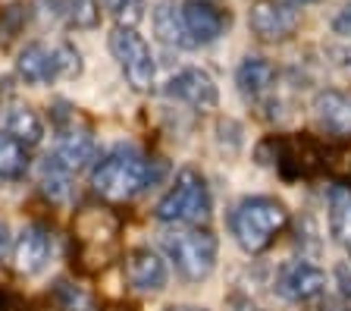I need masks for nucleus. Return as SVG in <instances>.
<instances>
[{
	"instance_id": "nucleus-1",
	"label": "nucleus",
	"mask_w": 351,
	"mask_h": 311,
	"mask_svg": "<svg viewBox=\"0 0 351 311\" xmlns=\"http://www.w3.org/2000/svg\"><path fill=\"white\" fill-rule=\"evenodd\" d=\"M160 161L141 154L132 145L107 151L91 167V189L107 201H132L160 179Z\"/></svg>"
},
{
	"instance_id": "nucleus-2",
	"label": "nucleus",
	"mask_w": 351,
	"mask_h": 311,
	"mask_svg": "<svg viewBox=\"0 0 351 311\" xmlns=\"http://www.w3.org/2000/svg\"><path fill=\"white\" fill-rule=\"evenodd\" d=\"M210 214V189H207L204 173H197L195 167H182L176 173L173 185L154 205V220L167 227H207Z\"/></svg>"
},
{
	"instance_id": "nucleus-3",
	"label": "nucleus",
	"mask_w": 351,
	"mask_h": 311,
	"mask_svg": "<svg viewBox=\"0 0 351 311\" xmlns=\"http://www.w3.org/2000/svg\"><path fill=\"white\" fill-rule=\"evenodd\" d=\"M289 223V207L273 195H248L235 205L232 217H229V230H232L235 242L248 255L263 252Z\"/></svg>"
},
{
	"instance_id": "nucleus-4",
	"label": "nucleus",
	"mask_w": 351,
	"mask_h": 311,
	"mask_svg": "<svg viewBox=\"0 0 351 311\" xmlns=\"http://www.w3.org/2000/svg\"><path fill=\"white\" fill-rule=\"evenodd\" d=\"M160 245L167 261H173L176 274L189 283H204L219 258V239L207 227H179L167 233Z\"/></svg>"
},
{
	"instance_id": "nucleus-5",
	"label": "nucleus",
	"mask_w": 351,
	"mask_h": 311,
	"mask_svg": "<svg viewBox=\"0 0 351 311\" xmlns=\"http://www.w3.org/2000/svg\"><path fill=\"white\" fill-rule=\"evenodd\" d=\"M107 45H110L113 60H117L119 73L132 85V91H151L154 79H157V63H154V54L145 38L138 35V29L117 25V29L110 32Z\"/></svg>"
},
{
	"instance_id": "nucleus-6",
	"label": "nucleus",
	"mask_w": 351,
	"mask_h": 311,
	"mask_svg": "<svg viewBox=\"0 0 351 311\" xmlns=\"http://www.w3.org/2000/svg\"><path fill=\"white\" fill-rule=\"evenodd\" d=\"M301 25V10L289 0H254L248 10V29L257 41L276 45L292 38Z\"/></svg>"
},
{
	"instance_id": "nucleus-7",
	"label": "nucleus",
	"mask_w": 351,
	"mask_h": 311,
	"mask_svg": "<svg viewBox=\"0 0 351 311\" xmlns=\"http://www.w3.org/2000/svg\"><path fill=\"white\" fill-rule=\"evenodd\" d=\"M53 163L57 167H63L66 173H82L88 170V167H95L97 161V141L95 135L88 133L85 126H75V119L73 123H60L57 129V141H53V151L51 154Z\"/></svg>"
},
{
	"instance_id": "nucleus-8",
	"label": "nucleus",
	"mask_w": 351,
	"mask_h": 311,
	"mask_svg": "<svg viewBox=\"0 0 351 311\" xmlns=\"http://www.w3.org/2000/svg\"><path fill=\"white\" fill-rule=\"evenodd\" d=\"M53 258V233L41 223H29L22 227L19 236L13 239V264L19 274L38 277L41 270H47Z\"/></svg>"
},
{
	"instance_id": "nucleus-9",
	"label": "nucleus",
	"mask_w": 351,
	"mask_h": 311,
	"mask_svg": "<svg viewBox=\"0 0 351 311\" xmlns=\"http://www.w3.org/2000/svg\"><path fill=\"white\" fill-rule=\"evenodd\" d=\"M167 95L173 97V101L201 107V111H210V107H217V101H219L217 82H213V76L201 67H185L176 76H169Z\"/></svg>"
},
{
	"instance_id": "nucleus-10",
	"label": "nucleus",
	"mask_w": 351,
	"mask_h": 311,
	"mask_svg": "<svg viewBox=\"0 0 351 311\" xmlns=\"http://www.w3.org/2000/svg\"><path fill=\"white\" fill-rule=\"evenodd\" d=\"M169 280V267L157 249H132L125 255V283H129L135 292H160Z\"/></svg>"
},
{
	"instance_id": "nucleus-11",
	"label": "nucleus",
	"mask_w": 351,
	"mask_h": 311,
	"mask_svg": "<svg viewBox=\"0 0 351 311\" xmlns=\"http://www.w3.org/2000/svg\"><path fill=\"white\" fill-rule=\"evenodd\" d=\"M276 289L289 302H314L326 292V270L311 261H295L279 274Z\"/></svg>"
},
{
	"instance_id": "nucleus-12",
	"label": "nucleus",
	"mask_w": 351,
	"mask_h": 311,
	"mask_svg": "<svg viewBox=\"0 0 351 311\" xmlns=\"http://www.w3.org/2000/svg\"><path fill=\"white\" fill-rule=\"evenodd\" d=\"M182 19H185V25H189V35L197 47L219 41L229 29V13L213 7V0H185Z\"/></svg>"
},
{
	"instance_id": "nucleus-13",
	"label": "nucleus",
	"mask_w": 351,
	"mask_h": 311,
	"mask_svg": "<svg viewBox=\"0 0 351 311\" xmlns=\"http://www.w3.org/2000/svg\"><path fill=\"white\" fill-rule=\"evenodd\" d=\"M16 76L25 85H51L60 79V63H57V51L41 41H29L16 54Z\"/></svg>"
},
{
	"instance_id": "nucleus-14",
	"label": "nucleus",
	"mask_w": 351,
	"mask_h": 311,
	"mask_svg": "<svg viewBox=\"0 0 351 311\" xmlns=\"http://www.w3.org/2000/svg\"><path fill=\"white\" fill-rule=\"evenodd\" d=\"M151 25L157 41L167 47H176V51H195V41L189 35V25L182 19V7L176 0H157L151 10Z\"/></svg>"
},
{
	"instance_id": "nucleus-15",
	"label": "nucleus",
	"mask_w": 351,
	"mask_h": 311,
	"mask_svg": "<svg viewBox=\"0 0 351 311\" xmlns=\"http://www.w3.org/2000/svg\"><path fill=\"white\" fill-rule=\"evenodd\" d=\"M314 117L329 133L351 135V91L323 89L314 97Z\"/></svg>"
},
{
	"instance_id": "nucleus-16",
	"label": "nucleus",
	"mask_w": 351,
	"mask_h": 311,
	"mask_svg": "<svg viewBox=\"0 0 351 311\" xmlns=\"http://www.w3.org/2000/svg\"><path fill=\"white\" fill-rule=\"evenodd\" d=\"M235 85H239L241 97L248 101H261L263 95H270L276 85V67L263 57H245L235 69Z\"/></svg>"
},
{
	"instance_id": "nucleus-17",
	"label": "nucleus",
	"mask_w": 351,
	"mask_h": 311,
	"mask_svg": "<svg viewBox=\"0 0 351 311\" xmlns=\"http://www.w3.org/2000/svg\"><path fill=\"white\" fill-rule=\"evenodd\" d=\"M326 217H329V233L342 245V252L351 258V189L342 183L329 185L326 192Z\"/></svg>"
},
{
	"instance_id": "nucleus-18",
	"label": "nucleus",
	"mask_w": 351,
	"mask_h": 311,
	"mask_svg": "<svg viewBox=\"0 0 351 311\" xmlns=\"http://www.w3.org/2000/svg\"><path fill=\"white\" fill-rule=\"evenodd\" d=\"M3 133L19 139L25 148H35L44 141V123L32 107H10L7 119H3Z\"/></svg>"
},
{
	"instance_id": "nucleus-19",
	"label": "nucleus",
	"mask_w": 351,
	"mask_h": 311,
	"mask_svg": "<svg viewBox=\"0 0 351 311\" xmlns=\"http://www.w3.org/2000/svg\"><path fill=\"white\" fill-rule=\"evenodd\" d=\"M53 16H60L69 29L88 32L101 23V0H53Z\"/></svg>"
},
{
	"instance_id": "nucleus-20",
	"label": "nucleus",
	"mask_w": 351,
	"mask_h": 311,
	"mask_svg": "<svg viewBox=\"0 0 351 311\" xmlns=\"http://www.w3.org/2000/svg\"><path fill=\"white\" fill-rule=\"evenodd\" d=\"M29 170V148L10 133H0V179H22Z\"/></svg>"
},
{
	"instance_id": "nucleus-21",
	"label": "nucleus",
	"mask_w": 351,
	"mask_h": 311,
	"mask_svg": "<svg viewBox=\"0 0 351 311\" xmlns=\"http://www.w3.org/2000/svg\"><path fill=\"white\" fill-rule=\"evenodd\" d=\"M38 183H41V192L47 195L51 201H66L69 192H73V173H66L63 167L51 161V157H44L41 163V173H38Z\"/></svg>"
},
{
	"instance_id": "nucleus-22",
	"label": "nucleus",
	"mask_w": 351,
	"mask_h": 311,
	"mask_svg": "<svg viewBox=\"0 0 351 311\" xmlns=\"http://www.w3.org/2000/svg\"><path fill=\"white\" fill-rule=\"evenodd\" d=\"M101 7L113 16V23H117V25L135 29V25L145 19L147 3H145V0H101Z\"/></svg>"
},
{
	"instance_id": "nucleus-23",
	"label": "nucleus",
	"mask_w": 351,
	"mask_h": 311,
	"mask_svg": "<svg viewBox=\"0 0 351 311\" xmlns=\"http://www.w3.org/2000/svg\"><path fill=\"white\" fill-rule=\"evenodd\" d=\"M53 51H57V63H60V79H75V76H82L79 47L69 45V41H60V45H53Z\"/></svg>"
},
{
	"instance_id": "nucleus-24",
	"label": "nucleus",
	"mask_w": 351,
	"mask_h": 311,
	"mask_svg": "<svg viewBox=\"0 0 351 311\" xmlns=\"http://www.w3.org/2000/svg\"><path fill=\"white\" fill-rule=\"evenodd\" d=\"M332 277H336V286H339V296L345 299V305L351 308V264H336V270H332Z\"/></svg>"
},
{
	"instance_id": "nucleus-25",
	"label": "nucleus",
	"mask_w": 351,
	"mask_h": 311,
	"mask_svg": "<svg viewBox=\"0 0 351 311\" xmlns=\"http://www.w3.org/2000/svg\"><path fill=\"white\" fill-rule=\"evenodd\" d=\"M332 32H336V35H342V38H351V0L345 3L342 10H339L336 19H332Z\"/></svg>"
},
{
	"instance_id": "nucleus-26",
	"label": "nucleus",
	"mask_w": 351,
	"mask_h": 311,
	"mask_svg": "<svg viewBox=\"0 0 351 311\" xmlns=\"http://www.w3.org/2000/svg\"><path fill=\"white\" fill-rule=\"evenodd\" d=\"M13 245V239H10V227L3 220H0V258L7 255V249Z\"/></svg>"
},
{
	"instance_id": "nucleus-27",
	"label": "nucleus",
	"mask_w": 351,
	"mask_h": 311,
	"mask_svg": "<svg viewBox=\"0 0 351 311\" xmlns=\"http://www.w3.org/2000/svg\"><path fill=\"white\" fill-rule=\"evenodd\" d=\"M167 311H207V308H195V305H169Z\"/></svg>"
},
{
	"instance_id": "nucleus-28",
	"label": "nucleus",
	"mask_w": 351,
	"mask_h": 311,
	"mask_svg": "<svg viewBox=\"0 0 351 311\" xmlns=\"http://www.w3.org/2000/svg\"><path fill=\"white\" fill-rule=\"evenodd\" d=\"M289 3H295V7H298V3H317V0H289Z\"/></svg>"
},
{
	"instance_id": "nucleus-29",
	"label": "nucleus",
	"mask_w": 351,
	"mask_h": 311,
	"mask_svg": "<svg viewBox=\"0 0 351 311\" xmlns=\"http://www.w3.org/2000/svg\"><path fill=\"white\" fill-rule=\"evenodd\" d=\"M348 311H351V308H348Z\"/></svg>"
}]
</instances>
